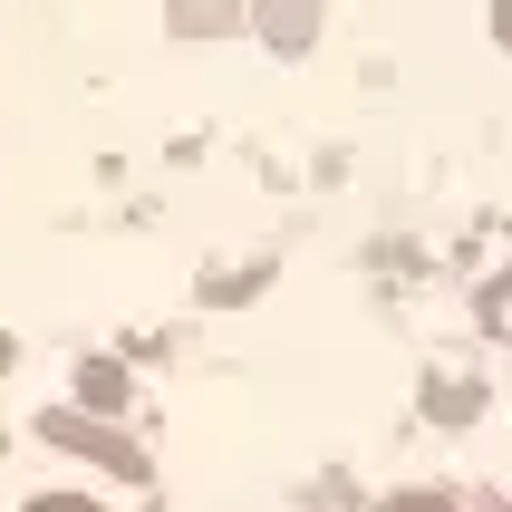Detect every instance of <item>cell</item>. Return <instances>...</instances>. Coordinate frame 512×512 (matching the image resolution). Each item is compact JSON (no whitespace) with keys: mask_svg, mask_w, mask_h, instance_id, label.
I'll list each match as a JSON object with an SVG mask.
<instances>
[{"mask_svg":"<svg viewBox=\"0 0 512 512\" xmlns=\"http://www.w3.org/2000/svg\"><path fill=\"white\" fill-rule=\"evenodd\" d=\"M49 435H58V445H78V455H97V464H116V474H145V455L126 445V435H107V426H78V416H49Z\"/></svg>","mask_w":512,"mask_h":512,"instance_id":"obj_1","label":"cell"},{"mask_svg":"<svg viewBox=\"0 0 512 512\" xmlns=\"http://www.w3.org/2000/svg\"><path fill=\"white\" fill-rule=\"evenodd\" d=\"M261 29H271V49H300V39L319 29V10L310 0H261Z\"/></svg>","mask_w":512,"mask_h":512,"instance_id":"obj_2","label":"cell"},{"mask_svg":"<svg viewBox=\"0 0 512 512\" xmlns=\"http://www.w3.org/2000/svg\"><path fill=\"white\" fill-rule=\"evenodd\" d=\"M174 29H242V0H174Z\"/></svg>","mask_w":512,"mask_h":512,"instance_id":"obj_3","label":"cell"},{"mask_svg":"<svg viewBox=\"0 0 512 512\" xmlns=\"http://www.w3.org/2000/svg\"><path fill=\"white\" fill-rule=\"evenodd\" d=\"M78 397H87V406H116V397H126V377L97 358V368H78Z\"/></svg>","mask_w":512,"mask_h":512,"instance_id":"obj_4","label":"cell"},{"mask_svg":"<svg viewBox=\"0 0 512 512\" xmlns=\"http://www.w3.org/2000/svg\"><path fill=\"white\" fill-rule=\"evenodd\" d=\"M377 512H455V503H445V493H387Z\"/></svg>","mask_w":512,"mask_h":512,"instance_id":"obj_5","label":"cell"},{"mask_svg":"<svg viewBox=\"0 0 512 512\" xmlns=\"http://www.w3.org/2000/svg\"><path fill=\"white\" fill-rule=\"evenodd\" d=\"M29 512H107V503H87V493H39Z\"/></svg>","mask_w":512,"mask_h":512,"instance_id":"obj_6","label":"cell"}]
</instances>
